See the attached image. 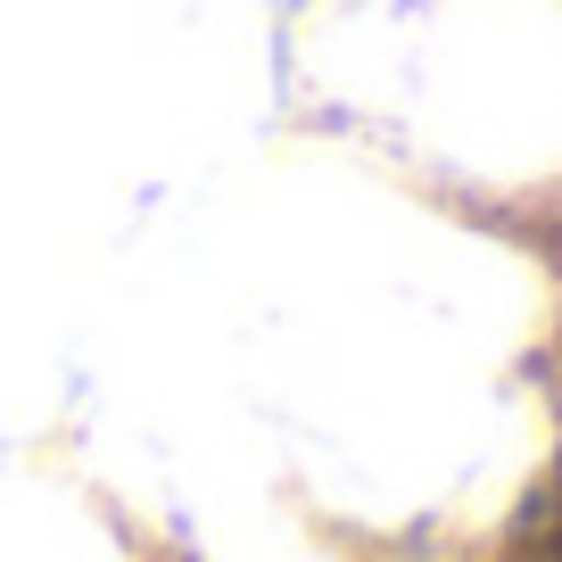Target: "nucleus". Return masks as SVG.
Here are the masks:
<instances>
[{"label": "nucleus", "mask_w": 562, "mask_h": 562, "mask_svg": "<svg viewBox=\"0 0 562 562\" xmlns=\"http://www.w3.org/2000/svg\"><path fill=\"white\" fill-rule=\"evenodd\" d=\"M521 562H562V480L529 505V529H521Z\"/></svg>", "instance_id": "nucleus-1"}]
</instances>
